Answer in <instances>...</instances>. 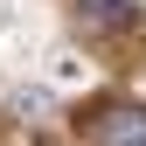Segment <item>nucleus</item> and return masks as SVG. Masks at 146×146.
<instances>
[{"label":"nucleus","instance_id":"obj_1","mask_svg":"<svg viewBox=\"0 0 146 146\" xmlns=\"http://www.w3.org/2000/svg\"><path fill=\"white\" fill-rule=\"evenodd\" d=\"M98 146H146V104H111V111H98Z\"/></svg>","mask_w":146,"mask_h":146},{"label":"nucleus","instance_id":"obj_2","mask_svg":"<svg viewBox=\"0 0 146 146\" xmlns=\"http://www.w3.org/2000/svg\"><path fill=\"white\" fill-rule=\"evenodd\" d=\"M84 21H125V0H77Z\"/></svg>","mask_w":146,"mask_h":146}]
</instances>
